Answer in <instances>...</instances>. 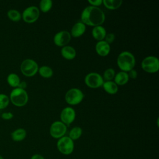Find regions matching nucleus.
I'll use <instances>...</instances> for the list:
<instances>
[{"label": "nucleus", "mask_w": 159, "mask_h": 159, "mask_svg": "<svg viewBox=\"0 0 159 159\" xmlns=\"http://www.w3.org/2000/svg\"><path fill=\"white\" fill-rule=\"evenodd\" d=\"M82 133H83L82 129L80 127L76 126V127H73L70 130L68 137L71 140H73L74 141V140H78L79 138H80V137L82 135Z\"/></svg>", "instance_id": "23"}, {"label": "nucleus", "mask_w": 159, "mask_h": 159, "mask_svg": "<svg viewBox=\"0 0 159 159\" xmlns=\"http://www.w3.org/2000/svg\"><path fill=\"white\" fill-rule=\"evenodd\" d=\"M141 66L142 70L147 73H156L159 70V60L156 57L148 56L142 61Z\"/></svg>", "instance_id": "7"}, {"label": "nucleus", "mask_w": 159, "mask_h": 159, "mask_svg": "<svg viewBox=\"0 0 159 159\" xmlns=\"http://www.w3.org/2000/svg\"><path fill=\"white\" fill-rule=\"evenodd\" d=\"M27 135L26 130L22 128H19L14 130L11 134V139L15 142H20L25 139Z\"/></svg>", "instance_id": "19"}, {"label": "nucleus", "mask_w": 159, "mask_h": 159, "mask_svg": "<svg viewBox=\"0 0 159 159\" xmlns=\"http://www.w3.org/2000/svg\"><path fill=\"white\" fill-rule=\"evenodd\" d=\"M28 94L25 89L16 88L11 92L9 100L16 106L22 107L28 102Z\"/></svg>", "instance_id": "3"}, {"label": "nucleus", "mask_w": 159, "mask_h": 159, "mask_svg": "<svg viewBox=\"0 0 159 159\" xmlns=\"http://www.w3.org/2000/svg\"><path fill=\"white\" fill-rule=\"evenodd\" d=\"M86 31V25H84L82 22H76L73 25L71 29V36L73 37H79L83 35Z\"/></svg>", "instance_id": "14"}, {"label": "nucleus", "mask_w": 159, "mask_h": 159, "mask_svg": "<svg viewBox=\"0 0 159 159\" xmlns=\"http://www.w3.org/2000/svg\"><path fill=\"white\" fill-rule=\"evenodd\" d=\"M30 159H45V158L43 157V156H42L40 154H34L31 157Z\"/></svg>", "instance_id": "32"}, {"label": "nucleus", "mask_w": 159, "mask_h": 159, "mask_svg": "<svg viewBox=\"0 0 159 159\" xmlns=\"http://www.w3.org/2000/svg\"><path fill=\"white\" fill-rule=\"evenodd\" d=\"M7 81L8 84L11 87L16 88L18 87V86L20 82V80L19 76L17 74L12 73H10L7 76Z\"/></svg>", "instance_id": "21"}, {"label": "nucleus", "mask_w": 159, "mask_h": 159, "mask_svg": "<svg viewBox=\"0 0 159 159\" xmlns=\"http://www.w3.org/2000/svg\"><path fill=\"white\" fill-rule=\"evenodd\" d=\"M114 83L117 86H123L129 80L128 76V74L127 72L124 71H119L117 74H116L114 76Z\"/></svg>", "instance_id": "17"}, {"label": "nucleus", "mask_w": 159, "mask_h": 159, "mask_svg": "<svg viewBox=\"0 0 159 159\" xmlns=\"http://www.w3.org/2000/svg\"><path fill=\"white\" fill-rule=\"evenodd\" d=\"M104 12L98 7L89 6L85 7L81 14V19L84 25L96 27L101 25L105 21Z\"/></svg>", "instance_id": "1"}, {"label": "nucleus", "mask_w": 159, "mask_h": 159, "mask_svg": "<svg viewBox=\"0 0 159 159\" xmlns=\"http://www.w3.org/2000/svg\"><path fill=\"white\" fill-rule=\"evenodd\" d=\"M122 0H102L104 6L109 9L115 10L118 9L122 4Z\"/></svg>", "instance_id": "20"}, {"label": "nucleus", "mask_w": 159, "mask_h": 159, "mask_svg": "<svg viewBox=\"0 0 159 159\" xmlns=\"http://www.w3.org/2000/svg\"><path fill=\"white\" fill-rule=\"evenodd\" d=\"M84 83L89 88H98L102 86L104 80L100 74L91 72L86 75L84 78Z\"/></svg>", "instance_id": "8"}, {"label": "nucleus", "mask_w": 159, "mask_h": 159, "mask_svg": "<svg viewBox=\"0 0 159 159\" xmlns=\"http://www.w3.org/2000/svg\"><path fill=\"white\" fill-rule=\"evenodd\" d=\"M7 16L10 20L14 22L19 21L22 17L20 13L16 9L9 10L7 12Z\"/></svg>", "instance_id": "25"}, {"label": "nucleus", "mask_w": 159, "mask_h": 159, "mask_svg": "<svg viewBox=\"0 0 159 159\" xmlns=\"http://www.w3.org/2000/svg\"><path fill=\"white\" fill-rule=\"evenodd\" d=\"M13 114L11 112H3L1 115V117L4 120H10L13 117Z\"/></svg>", "instance_id": "29"}, {"label": "nucleus", "mask_w": 159, "mask_h": 159, "mask_svg": "<svg viewBox=\"0 0 159 159\" xmlns=\"http://www.w3.org/2000/svg\"><path fill=\"white\" fill-rule=\"evenodd\" d=\"M53 5V2L51 0H42L39 3L40 9L43 12H48Z\"/></svg>", "instance_id": "24"}, {"label": "nucleus", "mask_w": 159, "mask_h": 159, "mask_svg": "<svg viewBox=\"0 0 159 159\" xmlns=\"http://www.w3.org/2000/svg\"><path fill=\"white\" fill-rule=\"evenodd\" d=\"M26 87H27V83L25 81H20L17 88H19L22 89H25Z\"/></svg>", "instance_id": "33"}, {"label": "nucleus", "mask_w": 159, "mask_h": 159, "mask_svg": "<svg viewBox=\"0 0 159 159\" xmlns=\"http://www.w3.org/2000/svg\"><path fill=\"white\" fill-rule=\"evenodd\" d=\"M9 102V98L4 94H0V109L6 108Z\"/></svg>", "instance_id": "27"}, {"label": "nucleus", "mask_w": 159, "mask_h": 159, "mask_svg": "<svg viewBox=\"0 0 159 159\" xmlns=\"http://www.w3.org/2000/svg\"><path fill=\"white\" fill-rule=\"evenodd\" d=\"M40 75L45 78H48L52 76L53 71V70L48 66H42L38 70Z\"/></svg>", "instance_id": "22"}, {"label": "nucleus", "mask_w": 159, "mask_h": 159, "mask_svg": "<svg viewBox=\"0 0 159 159\" xmlns=\"http://www.w3.org/2000/svg\"><path fill=\"white\" fill-rule=\"evenodd\" d=\"M128 76L129 78H131V79H135L137 77V72L136 70L132 69L131 70H130L128 73Z\"/></svg>", "instance_id": "31"}, {"label": "nucleus", "mask_w": 159, "mask_h": 159, "mask_svg": "<svg viewBox=\"0 0 159 159\" xmlns=\"http://www.w3.org/2000/svg\"><path fill=\"white\" fill-rule=\"evenodd\" d=\"M88 2L92 6L94 7H98L102 4V0H88Z\"/></svg>", "instance_id": "30"}, {"label": "nucleus", "mask_w": 159, "mask_h": 159, "mask_svg": "<svg viewBox=\"0 0 159 159\" xmlns=\"http://www.w3.org/2000/svg\"><path fill=\"white\" fill-rule=\"evenodd\" d=\"M115 75H116V73L114 70L112 68H107L104 71L102 78L103 80H105L106 81H111L112 79H114Z\"/></svg>", "instance_id": "26"}, {"label": "nucleus", "mask_w": 159, "mask_h": 159, "mask_svg": "<svg viewBox=\"0 0 159 159\" xmlns=\"http://www.w3.org/2000/svg\"><path fill=\"white\" fill-rule=\"evenodd\" d=\"M117 65L121 71L127 73L134 69L135 65V58L132 53L124 51L118 55Z\"/></svg>", "instance_id": "2"}, {"label": "nucleus", "mask_w": 159, "mask_h": 159, "mask_svg": "<svg viewBox=\"0 0 159 159\" xmlns=\"http://www.w3.org/2000/svg\"><path fill=\"white\" fill-rule=\"evenodd\" d=\"M21 16L25 22L33 23L39 19L40 16V10L36 6H29L23 11Z\"/></svg>", "instance_id": "10"}, {"label": "nucleus", "mask_w": 159, "mask_h": 159, "mask_svg": "<svg viewBox=\"0 0 159 159\" xmlns=\"http://www.w3.org/2000/svg\"><path fill=\"white\" fill-rule=\"evenodd\" d=\"M20 71L22 73L27 77L34 76L39 70L38 64L32 59L27 58L24 60L20 65Z\"/></svg>", "instance_id": "6"}, {"label": "nucleus", "mask_w": 159, "mask_h": 159, "mask_svg": "<svg viewBox=\"0 0 159 159\" xmlns=\"http://www.w3.org/2000/svg\"><path fill=\"white\" fill-rule=\"evenodd\" d=\"M57 147L61 154L65 155H70L73 153L75 148L74 141L68 136H63L58 140Z\"/></svg>", "instance_id": "4"}, {"label": "nucleus", "mask_w": 159, "mask_h": 159, "mask_svg": "<svg viewBox=\"0 0 159 159\" xmlns=\"http://www.w3.org/2000/svg\"><path fill=\"white\" fill-rule=\"evenodd\" d=\"M84 94L83 91L76 88L70 89L65 94V99L66 102L71 106L80 104L83 99Z\"/></svg>", "instance_id": "5"}, {"label": "nucleus", "mask_w": 159, "mask_h": 159, "mask_svg": "<svg viewBox=\"0 0 159 159\" xmlns=\"http://www.w3.org/2000/svg\"><path fill=\"white\" fill-rule=\"evenodd\" d=\"M104 41L107 42L108 44L112 43L115 40V35L113 33H108L106 34V37L104 38Z\"/></svg>", "instance_id": "28"}, {"label": "nucleus", "mask_w": 159, "mask_h": 159, "mask_svg": "<svg viewBox=\"0 0 159 159\" xmlns=\"http://www.w3.org/2000/svg\"><path fill=\"white\" fill-rule=\"evenodd\" d=\"M0 159H4V158H3V157L2 156H1V155H0Z\"/></svg>", "instance_id": "34"}, {"label": "nucleus", "mask_w": 159, "mask_h": 159, "mask_svg": "<svg viewBox=\"0 0 159 159\" xmlns=\"http://www.w3.org/2000/svg\"><path fill=\"white\" fill-rule=\"evenodd\" d=\"M67 130V126L61 121L53 122L50 127V134L54 138L59 139L65 136Z\"/></svg>", "instance_id": "9"}, {"label": "nucleus", "mask_w": 159, "mask_h": 159, "mask_svg": "<svg viewBox=\"0 0 159 159\" xmlns=\"http://www.w3.org/2000/svg\"><path fill=\"white\" fill-rule=\"evenodd\" d=\"M102 86L104 90L109 94H115L118 91V86L112 81H104Z\"/></svg>", "instance_id": "18"}, {"label": "nucleus", "mask_w": 159, "mask_h": 159, "mask_svg": "<svg viewBox=\"0 0 159 159\" xmlns=\"http://www.w3.org/2000/svg\"><path fill=\"white\" fill-rule=\"evenodd\" d=\"M95 50L96 53L101 57H106L109 55L111 47L110 45L106 42L104 40L99 41L96 43L95 46Z\"/></svg>", "instance_id": "13"}, {"label": "nucleus", "mask_w": 159, "mask_h": 159, "mask_svg": "<svg viewBox=\"0 0 159 159\" xmlns=\"http://www.w3.org/2000/svg\"><path fill=\"white\" fill-rule=\"evenodd\" d=\"M106 30L105 29V28L104 27H102V25H98V26H96L94 27L92 32H91V34L93 37L99 41H101V40H104L106 35Z\"/></svg>", "instance_id": "15"}, {"label": "nucleus", "mask_w": 159, "mask_h": 159, "mask_svg": "<svg viewBox=\"0 0 159 159\" xmlns=\"http://www.w3.org/2000/svg\"><path fill=\"white\" fill-rule=\"evenodd\" d=\"M61 55L64 58L70 60L75 58L76 55V52L73 47L66 45L61 48Z\"/></svg>", "instance_id": "16"}, {"label": "nucleus", "mask_w": 159, "mask_h": 159, "mask_svg": "<svg viewBox=\"0 0 159 159\" xmlns=\"http://www.w3.org/2000/svg\"><path fill=\"white\" fill-rule=\"evenodd\" d=\"M71 35L68 31L61 30L57 32L53 37V42L58 47L66 46L71 40Z\"/></svg>", "instance_id": "12"}, {"label": "nucleus", "mask_w": 159, "mask_h": 159, "mask_svg": "<svg viewBox=\"0 0 159 159\" xmlns=\"http://www.w3.org/2000/svg\"><path fill=\"white\" fill-rule=\"evenodd\" d=\"M76 117V112L71 107H66L63 108L60 114V119L66 126L70 125L73 122Z\"/></svg>", "instance_id": "11"}]
</instances>
